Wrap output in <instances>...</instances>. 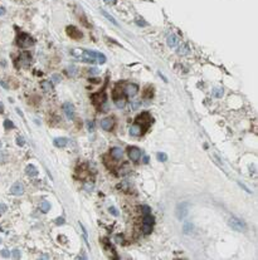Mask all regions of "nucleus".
<instances>
[{"label": "nucleus", "mask_w": 258, "mask_h": 260, "mask_svg": "<svg viewBox=\"0 0 258 260\" xmlns=\"http://www.w3.org/2000/svg\"><path fill=\"white\" fill-rule=\"evenodd\" d=\"M97 53L93 50H86V49H72L71 54L78 59L83 60L86 63H96L97 62Z\"/></svg>", "instance_id": "nucleus-1"}, {"label": "nucleus", "mask_w": 258, "mask_h": 260, "mask_svg": "<svg viewBox=\"0 0 258 260\" xmlns=\"http://www.w3.org/2000/svg\"><path fill=\"white\" fill-rule=\"evenodd\" d=\"M228 224H229V226H230L233 230L239 231V233H242V231H246V230H247L246 222L243 221V220L238 219V218H234V216H232V218L229 219Z\"/></svg>", "instance_id": "nucleus-2"}, {"label": "nucleus", "mask_w": 258, "mask_h": 260, "mask_svg": "<svg viewBox=\"0 0 258 260\" xmlns=\"http://www.w3.org/2000/svg\"><path fill=\"white\" fill-rule=\"evenodd\" d=\"M33 44H34V40L29 34H27V33L19 34V37H18V45L19 47H21V48H28V47H30Z\"/></svg>", "instance_id": "nucleus-3"}, {"label": "nucleus", "mask_w": 258, "mask_h": 260, "mask_svg": "<svg viewBox=\"0 0 258 260\" xmlns=\"http://www.w3.org/2000/svg\"><path fill=\"white\" fill-rule=\"evenodd\" d=\"M151 121H152V118L150 117V114L147 113V112H142L141 114H139L136 117V120H135V122L136 123H139L141 127H142L144 129H146L149 126H150V123H151Z\"/></svg>", "instance_id": "nucleus-4"}, {"label": "nucleus", "mask_w": 258, "mask_h": 260, "mask_svg": "<svg viewBox=\"0 0 258 260\" xmlns=\"http://www.w3.org/2000/svg\"><path fill=\"white\" fill-rule=\"evenodd\" d=\"M189 202H181L176 206V210H175V214H176V218L179 220H183L185 216L188 215L189 212Z\"/></svg>", "instance_id": "nucleus-5"}, {"label": "nucleus", "mask_w": 258, "mask_h": 260, "mask_svg": "<svg viewBox=\"0 0 258 260\" xmlns=\"http://www.w3.org/2000/svg\"><path fill=\"white\" fill-rule=\"evenodd\" d=\"M122 89H123V93H125L126 96L133 97V96L137 94V92H139V86L135 84V83H127Z\"/></svg>", "instance_id": "nucleus-6"}, {"label": "nucleus", "mask_w": 258, "mask_h": 260, "mask_svg": "<svg viewBox=\"0 0 258 260\" xmlns=\"http://www.w3.org/2000/svg\"><path fill=\"white\" fill-rule=\"evenodd\" d=\"M67 34H68V37L72 38V39H74V40H78V39H81L82 35H83L82 31L79 30L78 28L73 27V25H69V27H67Z\"/></svg>", "instance_id": "nucleus-7"}, {"label": "nucleus", "mask_w": 258, "mask_h": 260, "mask_svg": "<svg viewBox=\"0 0 258 260\" xmlns=\"http://www.w3.org/2000/svg\"><path fill=\"white\" fill-rule=\"evenodd\" d=\"M127 153H129V158L133 162L139 161L141 157V150L137 147H129L127 148Z\"/></svg>", "instance_id": "nucleus-8"}, {"label": "nucleus", "mask_w": 258, "mask_h": 260, "mask_svg": "<svg viewBox=\"0 0 258 260\" xmlns=\"http://www.w3.org/2000/svg\"><path fill=\"white\" fill-rule=\"evenodd\" d=\"M63 111L64 113H66L67 118L68 120H73L74 118V106L69 102H66L63 104Z\"/></svg>", "instance_id": "nucleus-9"}, {"label": "nucleus", "mask_w": 258, "mask_h": 260, "mask_svg": "<svg viewBox=\"0 0 258 260\" xmlns=\"http://www.w3.org/2000/svg\"><path fill=\"white\" fill-rule=\"evenodd\" d=\"M10 194L15 195V196H20V195H23L24 194V186H23V183L15 182L12 187H10Z\"/></svg>", "instance_id": "nucleus-10"}, {"label": "nucleus", "mask_w": 258, "mask_h": 260, "mask_svg": "<svg viewBox=\"0 0 258 260\" xmlns=\"http://www.w3.org/2000/svg\"><path fill=\"white\" fill-rule=\"evenodd\" d=\"M144 132H145V129L141 127L139 123H136V122L131 126V128H130V135L133 137H139L141 135H144Z\"/></svg>", "instance_id": "nucleus-11"}, {"label": "nucleus", "mask_w": 258, "mask_h": 260, "mask_svg": "<svg viewBox=\"0 0 258 260\" xmlns=\"http://www.w3.org/2000/svg\"><path fill=\"white\" fill-rule=\"evenodd\" d=\"M110 155L114 160L118 161V160H121L122 156H123V151L120 148V147H112V148L110 150Z\"/></svg>", "instance_id": "nucleus-12"}, {"label": "nucleus", "mask_w": 258, "mask_h": 260, "mask_svg": "<svg viewBox=\"0 0 258 260\" xmlns=\"http://www.w3.org/2000/svg\"><path fill=\"white\" fill-rule=\"evenodd\" d=\"M101 127H102V129H105V131H111L112 127H114V120H112L111 117L103 118V120L101 121Z\"/></svg>", "instance_id": "nucleus-13"}, {"label": "nucleus", "mask_w": 258, "mask_h": 260, "mask_svg": "<svg viewBox=\"0 0 258 260\" xmlns=\"http://www.w3.org/2000/svg\"><path fill=\"white\" fill-rule=\"evenodd\" d=\"M53 143L58 148H63V147H66L68 144V138H66V137H57V138H54Z\"/></svg>", "instance_id": "nucleus-14"}, {"label": "nucleus", "mask_w": 258, "mask_h": 260, "mask_svg": "<svg viewBox=\"0 0 258 260\" xmlns=\"http://www.w3.org/2000/svg\"><path fill=\"white\" fill-rule=\"evenodd\" d=\"M166 43H168V45L170 48H175V47L179 44V38H178V35H175V34H170L169 37L166 38Z\"/></svg>", "instance_id": "nucleus-15"}, {"label": "nucleus", "mask_w": 258, "mask_h": 260, "mask_svg": "<svg viewBox=\"0 0 258 260\" xmlns=\"http://www.w3.org/2000/svg\"><path fill=\"white\" fill-rule=\"evenodd\" d=\"M179 55H188L189 53H190V48H189V45L186 44V43H183L181 45H179V48H178V52H176Z\"/></svg>", "instance_id": "nucleus-16"}, {"label": "nucleus", "mask_w": 258, "mask_h": 260, "mask_svg": "<svg viewBox=\"0 0 258 260\" xmlns=\"http://www.w3.org/2000/svg\"><path fill=\"white\" fill-rule=\"evenodd\" d=\"M114 102H115V104H116V107H117V108H123L126 106L127 101H126L125 96H120V97H117V98H114Z\"/></svg>", "instance_id": "nucleus-17"}, {"label": "nucleus", "mask_w": 258, "mask_h": 260, "mask_svg": "<svg viewBox=\"0 0 258 260\" xmlns=\"http://www.w3.org/2000/svg\"><path fill=\"white\" fill-rule=\"evenodd\" d=\"M25 173H27L28 176H30V177H34V176L38 175V170L35 168V166H33V165H28L27 168H25Z\"/></svg>", "instance_id": "nucleus-18"}, {"label": "nucleus", "mask_w": 258, "mask_h": 260, "mask_svg": "<svg viewBox=\"0 0 258 260\" xmlns=\"http://www.w3.org/2000/svg\"><path fill=\"white\" fill-rule=\"evenodd\" d=\"M41 88L44 92H52L53 91V86L49 81H42L41 82Z\"/></svg>", "instance_id": "nucleus-19"}, {"label": "nucleus", "mask_w": 258, "mask_h": 260, "mask_svg": "<svg viewBox=\"0 0 258 260\" xmlns=\"http://www.w3.org/2000/svg\"><path fill=\"white\" fill-rule=\"evenodd\" d=\"M223 88H220V87H215V88L212 91V94L215 97V98H222L223 97Z\"/></svg>", "instance_id": "nucleus-20"}, {"label": "nucleus", "mask_w": 258, "mask_h": 260, "mask_svg": "<svg viewBox=\"0 0 258 260\" xmlns=\"http://www.w3.org/2000/svg\"><path fill=\"white\" fill-rule=\"evenodd\" d=\"M193 229H194V226H193V224L191 222H184V225H183V231H184V234H190L191 231H193Z\"/></svg>", "instance_id": "nucleus-21"}, {"label": "nucleus", "mask_w": 258, "mask_h": 260, "mask_svg": "<svg viewBox=\"0 0 258 260\" xmlns=\"http://www.w3.org/2000/svg\"><path fill=\"white\" fill-rule=\"evenodd\" d=\"M20 60H23V63H24V64H29V63H30V60H32L30 54H29V53H21Z\"/></svg>", "instance_id": "nucleus-22"}, {"label": "nucleus", "mask_w": 258, "mask_h": 260, "mask_svg": "<svg viewBox=\"0 0 258 260\" xmlns=\"http://www.w3.org/2000/svg\"><path fill=\"white\" fill-rule=\"evenodd\" d=\"M101 14H102V15H103L105 18H106L107 20H110L112 24H115V25H118V24H117V21L115 20V18H114V16H111V15H110V14H108L107 12H105V10H102V9H101Z\"/></svg>", "instance_id": "nucleus-23"}, {"label": "nucleus", "mask_w": 258, "mask_h": 260, "mask_svg": "<svg viewBox=\"0 0 258 260\" xmlns=\"http://www.w3.org/2000/svg\"><path fill=\"white\" fill-rule=\"evenodd\" d=\"M142 221H144V224H149V225H152V224H154V218L151 216V214L144 215Z\"/></svg>", "instance_id": "nucleus-24"}, {"label": "nucleus", "mask_w": 258, "mask_h": 260, "mask_svg": "<svg viewBox=\"0 0 258 260\" xmlns=\"http://www.w3.org/2000/svg\"><path fill=\"white\" fill-rule=\"evenodd\" d=\"M49 209H50V204H49L48 201H43L42 204H41V210L43 212H48Z\"/></svg>", "instance_id": "nucleus-25"}, {"label": "nucleus", "mask_w": 258, "mask_h": 260, "mask_svg": "<svg viewBox=\"0 0 258 260\" xmlns=\"http://www.w3.org/2000/svg\"><path fill=\"white\" fill-rule=\"evenodd\" d=\"M156 157H158V160H159V161H161V162L168 161V155L164 153V152H159L158 155H156Z\"/></svg>", "instance_id": "nucleus-26"}, {"label": "nucleus", "mask_w": 258, "mask_h": 260, "mask_svg": "<svg viewBox=\"0 0 258 260\" xmlns=\"http://www.w3.org/2000/svg\"><path fill=\"white\" fill-rule=\"evenodd\" d=\"M152 231V225H149V224H144L142 225V233L144 234H150Z\"/></svg>", "instance_id": "nucleus-27"}, {"label": "nucleus", "mask_w": 258, "mask_h": 260, "mask_svg": "<svg viewBox=\"0 0 258 260\" xmlns=\"http://www.w3.org/2000/svg\"><path fill=\"white\" fill-rule=\"evenodd\" d=\"M97 62H98L100 64L106 63V57H105V54H102V53H97Z\"/></svg>", "instance_id": "nucleus-28"}, {"label": "nucleus", "mask_w": 258, "mask_h": 260, "mask_svg": "<svg viewBox=\"0 0 258 260\" xmlns=\"http://www.w3.org/2000/svg\"><path fill=\"white\" fill-rule=\"evenodd\" d=\"M141 212H142L144 215H147V214H151V209L147 206V205H142L141 206Z\"/></svg>", "instance_id": "nucleus-29"}, {"label": "nucleus", "mask_w": 258, "mask_h": 260, "mask_svg": "<svg viewBox=\"0 0 258 260\" xmlns=\"http://www.w3.org/2000/svg\"><path fill=\"white\" fill-rule=\"evenodd\" d=\"M141 106V101H135V102L130 103V109H136V108H139Z\"/></svg>", "instance_id": "nucleus-30"}, {"label": "nucleus", "mask_w": 258, "mask_h": 260, "mask_svg": "<svg viewBox=\"0 0 258 260\" xmlns=\"http://www.w3.org/2000/svg\"><path fill=\"white\" fill-rule=\"evenodd\" d=\"M145 91H146V92H144V97H145V98H151V97H152V88L147 87Z\"/></svg>", "instance_id": "nucleus-31"}, {"label": "nucleus", "mask_w": 258, "mask_h": 260, "mask_svg": "<svg viewBox=\"0 0 258 260\" xmlns=\"http://www.w3.org/2000/svg\"><path fill=\"white\" fill-rule=\"evenodd\" d=\"M4 128H5V129L14 128V123H13L12 121H9V120H5V121H4Z\"/></svg>", "instance_id": "nucleus-32"}, {"label": "nucleus", "mask_w": 258, "mask_h": 260, "mask_svg": "<svg viewBox=\"0 0 258 260\" xmlns=\"http://www.w3.org/2000/svg\"><path fill=\"white\" fill-rule=\"evenodd\" d=\"M12 254H13V256H14L15 259H19L20 256H21V252H20L19 249H14V250L12 251Z\"/></svg>", "instance_id": "nucleus-33"}, {"label": "nucleus", "mask_w": 258, "mask_h": 260, "mask_svg": "<svg viewBox=\"0 0 258 260\" xmlns=\"http://www.w3.org/2000/svg\"><path fill=\"white\" fill-rule=\"evenodd\" d=\"M108 211L111 212L114 216H118V211H117V209L116 207H114V206H111V207H108Z\"/></svg>", "instance_id": "nucleus-34"}, {"label": "nucleus", "mask_w": 258, "mask_h": 260, "mask_svg": "<svg viewBox=\"0 0 258 260\" xmlns=\"http://www.w3.org/2000/svg\"><path fill=\"white\" fill-rule=\"evenodd\" d=\"M87 127H88V131L89 132H93L94 131V122L93 121H89L88 123H87Z\"/></svg>", "instance_id": "nucleus-35"}, {"label": "nucleus", "mask_w": 258, "mask_h": 260, "mask_svg": "<svg viewBox=\"0 0 258 260\" xmlns=\"http://www.w3.org/2000/svg\"><path fill=\"white\" fill-rule=\"evenodd\" d=\"M136 24L140 25V27H147V25H149L146 21H144V19H137L136 20Z\"/></svg>", "instance_id": "nucleus-36"}, {"label": "nucleus", "mask_w": 258, "mask_h": 260, "mask_svg": "<svg viewBox=\"0 0 258 260\" xmlns=\"http://www.w3.org/2000/svg\"><path fill=\"white\" fill-rule=\"evenodd\" d=\"M52 79H53V82H54V83H59V82L62 81L61 75H58V74H53V75H52Z\"/></svg>", "instance_id": "nucleus-37"}, {"label": "nucleus", "mask_w": 258, "mask_h": 260, "mask_svg": "<svg viewBox=\"0 0 258 260\" xmlns=\"http://www.w3.org/2000/svg\"><path fill=\"white\" fill-rule=\"evenodd\" d=\"M68 73H69L72 77H73V75H76V73H77V68H76V67H71L69 69H68Z\"/></svg>", "instance_id": "nucleus-38"}, {"label": "nucleus", "mask_w": 258, "mask_h": 260, "mask_svg": "<svg viewBox=\"0 0 258 260\" xmlns=\"http://www.w3.org/2000/svg\"><path fill=\"white\" fill-rule=\"evenodd\" d=\"M17 144H18V146H24V138H23V137H18V138H17Z\"/></svg>", "instance_id": "nucleus-39"}, {"label": "nucleus", "mask_w": 258, "mask_h": 260, "mask_svg": "<svg viewBox=\"0 0 258 260\" xmlns=\"http://www.w3.org/2000/svg\"><path fill=\"white\" fill-rule=\"evenodd\" d=\"M88 73H89L91 75H93V74H98V69H97V68H89V69H88Z\"/></svg>", "instance_id": "nucleus-40"}, {"label": "nucleus", "mask_w": 258, "mask_h": 260, "mask_svg": "<svg viewBox=\"0 0 258 260\" xmlns=\"http://www.w3.org/2000/svg\"><path fill=\"white\" fill-rule=\"evenodd\" d=\"M238 185L241 186L242 189H244V190H246V191H247V192H248V194H252V191H250V189H248V187H247V186L244 185V183H242V182H238Z\"/></svg>", "instance_id": "nucleus-41"}, {"label": "nucleus", "mask_w": 258, "mask_h": 260, "mask_svg": "<svg viewBox=\"0 0 258 260\" xmlns=\"http://www.w3.org/2000/svg\"><path fill=\"white\" fill-rule=\"evenodd\" d=\"M1 256H4V258H8V256H10V252H9V250H6V249H4V250H1Z\"/></svg>", "instance_id": "nucleus-42"}, {"label": "nucleus", "mask_w": 258, "mask_h": 260, "mask_svg": "<svg viewBox=\"0 0 258 260\" xmlns=\"http://www.w3.org/2000/svg\"><path fill=\"white\" fill-rule=\"evenodd\" d=\"M6 210H8V207H6V205L5 204H0V212H5Z\"/></svg>", "instance_id": "nucleus-43"}, {"label": "nucleus", "mask_w": 258, "mask_h": 260, "mask_svg": "<svg viewBox=\"0 0 258 260\" xmlns=\"http://www.w3.org/2000/svg\"><path fill=\"white\" fill-rule=\"evenodd\" d=\"M79 226H81V229H82V231H83V235H85V239H86V241H87V230L85 229L83 224H81V222H79Z\"/></svg>", "instance_id": "nucleus-44"}, {"label": "nucleus", "mask_w": 258, "mask_h": 260, "mask_svg": "<svg viewBox=\"0 0 258 260\" xmlns=\"http://www.w3.org/2000/svg\"><path fill=\"white\" fill-rule=\"evenodd\" d=\"M56 224H57V225H63V224H64V219L63 218H58L56 220Z\"/></svg>", "instance_id": "nucleus-45"}, {"label": "nucleus", "mask_w": 258, "mask_h": 260, "mask_svg": "<svg viewBox=\"0 0 258 260\" xmlns=\"http://www.w3.org/2000/svg\"><path fill=\"white\" fill-rule=\"evenodd\" d=\"M103 1H105V4H107V5H112L116 3V0H103Z\"/></svg>", "instance_id": "nucleus-46"}, {"label": "nucleus", "mask_w": 258, "mask_h": 260, "mask_svg": "<svg viewBox=\"0 0 258 260\" xmlns=\"http://www.w3.org/2000/svg\"><path fill=\"white\" fill-rule=\"evenodd\" d=\"M116 240H117V243H122V236L121 235H116Z\"/></svg>", "instance_id": "nucleus-47"}, {"label": "nucleus", "mask_w": 258, "mask_h": 260, "mask_svg": "<svg viewBox=\"0 0 258 260\" xmlns=\"http://www.w3.org/2000/svg\"><path fill=\"white\" fill-rule=\"evenodd\" d=\"M5 14V9L4 8H0V15H4Z\"/></svg>", "instance_id": "nucleus-48"}, {"label": "nucleus", "mask_w": 258, "mask_h": 260, "mask_svg": "<svg viewBox=\"0 0 258 260\" xmlns=\"http://www.w3.org/2000/svg\"><path fill=\"white\" fill-rule=\"evenodd\" d=\"M4 112V106H3V103H0V113H3Z\"/></svg>", "instance_id": "nucleus-49"}, {"label": "nucleus", "mask_w": 258, "mask_h": 260, "mask_svg": "<svg viewBox=\"0 0 258 260\" xmlns=\"http://www.w3.org/2000/svg\"><path fill=\"white\" fill-rule=\"evenodd\" d=\"M147 162H149V157H147V156H145V157H144V164H147Z\"/></svg>", "instance_id": "nucleus-50"}, {"label": "nucleus", "mask_w": 258, "mask_h": 260, "mask_svg": "<svg viewBox=\"0 0 258 260\" xmlns=\"http://www.w3.org/2000/svg\"><path fill=\"white\" fill-rule=\"evenodd\" d=\"M0 84H1L3 87H5V88H8V86H6V84H5V83L3 82V81H0Z\"/></svg>", "instance_id": "nucleus-51"}, {"label": "nucleus", "mask_w": 258, "mask_h": 260, "mask_svg": "<svg viewBox=\"0 0 258 260\" xmlns=\"http://www.w3.org/2000/svg\"><path fill=\"white\" fill-rule=\"evenodd\" d=\"M0 147H1V141H0Z\"/></svg>", "instance_id": "nucleus-52"}, {"label": "nucleus", "mask_w": 258, "mask_h": 260, "mask_svg": "<svg viewBox=\"0 0 258 260\" xmlns=\"http://www.w3.org/2000/svg\"><path fill=\"white\" fill-rule=\"evenodd\" d=\"M0 243H1V239H0Z\"/></svg>", "instance_id": "nucleus-53"}]
</instances>
